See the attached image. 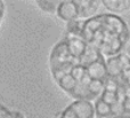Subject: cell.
Masks as SVG:
<instances>
[{
    "label": "cell",
    "instance_id": "cell-1",
    "mask_svg": "<svg viewBox=\"0 0 130 118\" xmlns=\"http://www.w3.org/2000/svg\"><path fill=\"white\" fill-rule=\"evenodd\" d=\"M49 70L57 87L73 101L95 102L107 76L106 59L81 37L79 21L66 23L64 37L49 54Z\"/></svg>",
    "mask_w": 130,
    "mask_h": 118
},
{
    "label": "cell",
    "instance_id": "cell-2",
    "mask_svg": "<svg viewBox=\"0 0 130 118\" xmlns=\"http://www.w3.org/2000/svg\"><path fill=\"white\" fill-rule=\"evenodd\" d=\"M107 76L94 102L96 118L130 116V57L126 53L106 59Z\"/></svg>",
    "mask_w": 130,
    "mask_h": 118
},
{
    "label": "cell",
    "instance_id": "cell-3",
    "mask_svg": "<svg viewBox=\"0 0 130 118\" xmlns=\"http://www.w3.org/2000/svg\"><path fill=\"white\" fill-rule=\"evenodd\" d=\"M80 34L85 41L105 59L124 52L130 39V28L120 15L112 13L96 14L79 21Z\"/></svg>",
    "mask_w": 130,
    "mask_h": 118
},
{
    "label": "cell",
    "instance_id": "cell-4",
    "mask_svg": "<svg viewBox=\"0 0 130 118\" xmlns=\"http://www.w3.org/2000/svg\"><path fill=\"white\" fill-rule=\"evenodd\" d=\"M58 118H96L94 102L83 100L73 101L61 112Z\"/></svg>",
    "mask_w": 130,
    "mask_h": 118
},
{
    "label": "cell",
    "instance_id": "cell-5",
    "mask_svg": "<svg viewBox=\"0 0 130 118\" xmlns=\"http://www.w3.org/2000/svg\"><path fill=\"white\" fill-rule=\"evenodd\" d=\"M78 16V21H83L96 15L101 0H69Z\"/></svg>",
    "mask_w": 130,
    "mask_h": 118
},
{
    "label": "cell",
    "instance_id": "cell-6",
    "mask_svg": "<svg viewBox=\"0 0 130 118\" xmlns=\"http://www.w3.org/2000/svg\"><path fill=\"white\" fill-rule=\"evenodd\" d=\"M101 5L107 10L115 15H121L130 10V0H101Z\"/></svg>",
    "mask_w": 130,
    "mask_h": 118
},
{
    "label": "cell",
    "instance_id": "cell-7",
    "mask_svg": "<svg viewBox=\"0 0 130 118\" xmlns=\"http://www.w3.org/2000/svg\"><path fill=\"white\" fill-rule=\"evenodd\" d=\"M124 53H126L127 55L130 57V39H129V41H128V44H127V46H126V48H124Z\"/></svg>",
    "mask_w": 130,
    "mask_h": 118
},
{
    "label": "cell",
    "instance_id": "cell-8",
    "mask_svg": "<svg viewBox=\"0 0 130 118\" xmlns=\"http://www.w3.org/2000/svg\"><path fill=\"white\" fill-rule=\"evenodd\" d=\"M1 14H2V4L0 1V16H1Z\"/></svg>",
    "mask_w": 130,
    "mask_h": 118
},
{
    "label": "cell",
    "instance_id": "cell-9",
    "mask_svg": "<svg viewBox=\"0 0 130 118\" xmlns=\"http://www.w3.org/2000/svg\"><path fill=\"white\" fill-rule=\"evenodd\" d=\"M114 118H130V116H122V117H114Z\"/></svg>",
    "mask_w": 130,
    "mask_h": 118
}]
</instances>
